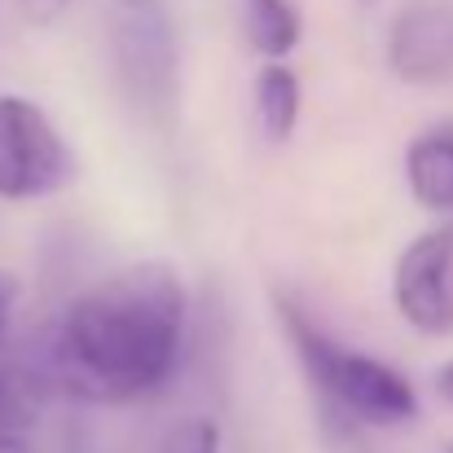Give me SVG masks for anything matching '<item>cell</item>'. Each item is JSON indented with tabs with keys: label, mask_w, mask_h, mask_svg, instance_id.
<instances>
[{
	"label": "cell",
	"mask_w": 453,
	"mask_h": 453,
	"mask_svg": "<svg viewBox=\"0 0 453 453\" xmlns=\"http://www.w3.org/2000/svg\"><path fill=\"white\" fill-rule=\"evenodd\" d=\"M189 296L172 265H128L71 303L35 365L49 392L84 401H146L172 383L185 357Z\"/></svg>",
	"instance_id": "obj_1"
},
{
	"label": "cell",
	"mask_w": 453,
	"mask_h": 453,
	"mask_svg": "<svg viewBox=\"0 0 453 453\" xmlns=\"http://www.w3.org/2000/svg\"><path fill=\"white\" fill-rule=\"evenodd\" d=\"M278 317H282V330L300 357L303 374L312 379V388L321 392L330 410L365 427H401L418 418V396L401 370L321 330L308 317V308L291 296H278Z\"/></svg>",
	"instance_id": "obj_2"
},
{
	"label": "cell",
	"mask_w": 453,
	"mask_h": 453,
	"mask_svg": "<svg viewBox=\"0 0 453 453\" xmlns=\"http://www.w3.org/2000/svg\"><path fill=\"white\" fill-rule=\"evenodd\" d=\"M115 66L133 111L150 124H163L176 111L180 53L172 18L158 0H119L115 18Z\"/></svg>",
	"instance_id": "obj_3"
},
{
	"label": "cell",
	"mask_w": 453,
	"mask_h": 453,
	"mask_svg": "<svg viewBox=\"0 0 453 453\" xmlns=\"http://www.w3.org/2000/svg\"><path fill=\"white\" fill-rule=\"evenodd\" d=\"M75 163L62 142V133L49 124V115L18 97H0V198L31 203L44 194H58L71 180Z\"/></svg>",
	"instance_id": "obj_4"
},
{
	"label": "cell",
	"mask_w": 453,
	"mask_h": 453,
	"mask_svg": "<svg viewBox=\"0 0 453 453\" xmlns=\"http://www.w3.org/2000/svg\"><path fill=\"white\" fill-rule=\"evenodd\" d=\"M396 312L423 334H453V225L418 234L392 269Z\"/></svg>",
	"instance_id": "obj_5"
},
{
	"label": "cell",
	"mask_w": 453,
	"mask_h": 453,
	"mask_svg": "<svg viewBox=\"0 0 453 453\" xmlns=\"http://www.w3.org/2000/svg\"><path fill=\"white\" fill-rule=\"evenodd\" d=\"M388 66L405 84H449L453 80V4L410 0L388 27Z\"/></svg>",
	"instance_id": "obj_6"
},
{
	"label": "cell",
	"mask_w": 453,
	"mask_h": 453,
	"mask_svg": "<svg viewBox=\"0 0 453 453\" xmlns=\"http://www.w3.org/2000/svg\"><path fill=\"white\" fill-rule=\"evenodd\" d=\"M405 180L410 194L427 211H453V124H436L405 146Z\"/></svg>",
	"instance_id": "obj_7"
},
{
	"label": "cell",
	"mask_w": 453,
	"mask_h": 453,
	"mask_svg": "<svg viewBox=\"0 0 453 453\" xmlns=\"http://www.w3.org/2000/svg\"><path fill=\"white\" fill-rule=\"evenodd\" d=\"M256 119L269 146H287L300 124V80L282 62H265L256 75Z\"/></svg>",
	"instance_id": "obj_8"
},
{
	"label": "cell",
	"mask_w": 453,
	"mask_h": 453,
	"mask_svg": "<svg viewBox=\"0 0 453 453\" xmlns=\"http://www.w3.org/2000/svg\"><path fill=\"white\" fill-rule=\"evenodd\" d=\"M242 31L265 62H282L300 44V9L291 0H238Z\"/></svg>",
	"instance_id": "obj_9"
},
{
	"label": "cell",
	"mask_w": 453,
	"mask_h": 453,
	"mask_svg": "<svg viewBox=\"0 0 453 453\" xmlns=\"http://www.w3.org/2000/svg\"><path fill=\"white\" fill-rule=\"evenodd\" d=\"M49 396L53 392L31 361H0V436H22Z\"/></svg>",
	"instance_id": "obj_10"
},
{
	"label": "cell",
	"mask_w": 453,
	"mask_h": 453,
	"mask_svg": "<svg viewBox=\"0 0 453 453\" xmlns=\"http://www.w3.org/2000/svg\"><path fill=\"white\" fill-rule=\"evenodd\" d=\"M150 453H220V427L211 418H176Z\"/></svg>",
	"instance_id": "obj_11"
},
{
	"label": "cell",
	"mask_w": 453,
	"mask_h": 453,
	"mask_svg": "<svg viewBox=\"0 0 453 453\" xmlns=\"http://www.w3.org/2000/svg\"><path fill=\"white\" fill-rule=\"evenodd\" d=\"M18 9H22L31 22L49 27V22H58V18L71 9V0H18Z\"/></svg>",
	"instance_id": "obj_12"
},
{
	"label": "cell",
	"mask_w": 453,
	"mask_h": 453,
	"mask_svg": "<svg viewBox=\"0 0 453 453\" xmlns=\"http://www.w3.org/2000/svg\"><path fill=\"white\" fill-rule=\"evenodd\" d=\"M13 303H18V278L0 269V334H4V326L13 317Z\"/></svg>",
	"instance_id": "obj_13"
},
{
	"label": "cell",
	"mask_w": 453,
	"mask_h": 453,
	"mask_svg": "<svg viewBox=\"0 0 453 453\" xmlns=\"http://www.w3.org/2000/svg\"><path fill=\"white\" fill-rule=\"evenodd\" d=\"M436 392H441V396L453 405V361H445V365L436 370Z\"/></svg>",
	"instance_id": "obj_14"
},
{
	"label": "cell",
	"mask_w": 453,
	"mask_h": 453,
	"mask_svg": "<svg viewBox=\"0 0 453 453\" xmlns=\"http://www.w3.org/2000/svg\"><path fill=\"white\" fill-rule=\"evenodd\" d=\"M0 453H35L22 436H0Z\"/></svg>",
	"instance_id": "obj_15"
},
{
	"label": "cell",
	"mask_w": 453,
	"mask_h": 453,
	"mask_svg": "<svg viewBox=\"0 0 453 453\" xmlns=\"http://www.w3.org/2000/svg\"><path fill=\"white\" fill-rule=\"evenodd\" d=\"M361 4H374V0H361Z\"/></svg>",
	"instance_id": "obj_16"
},
{
	"label": "cell",
	"mask_w": 453,
	"mask_h": 453,
	"mask_svg": "<svg viewBox=\"0 0 453 453\" xmlns=\"http://www.w3.org/2000/svg\"><path fill=\"white\" fill-rule=\"evenodd\" d=\"M449 453H453V445H449Z\"/></svg>",
	"instance_id": "obj_17"
}]
</instances>
